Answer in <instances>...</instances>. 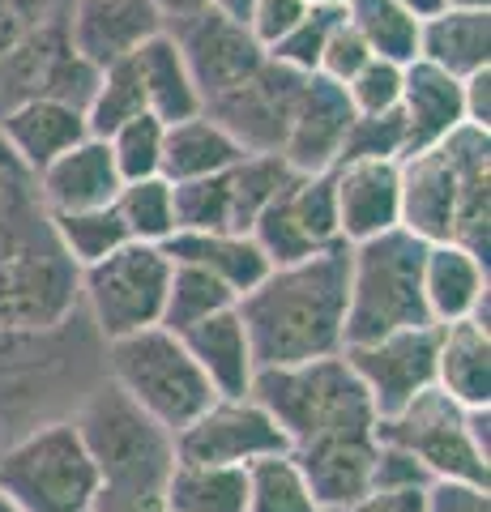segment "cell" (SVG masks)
Masks as SVG:
<instances>
[{
  "label": "cell",
  "mask_w": 491,
  "mask_h": 512,
  "mask_svg": "<svg viewBox=\"0 0 491 512\" xmlns=\"http://www.w3.org/2000/svg\"><path fill=\"white\" fill-rule=\"evenodd\" d=\"M423 495H427V487H410V491H380V487H372V491H363L359 500H351L338 512H423Z\"/></svg>",
  "instance_id": "obj_49"
},
{
  "label": "cell",
  "mask_w": 491,
  "mask_h": 512,
  "mask_svg": "<svg viewBox=\"0 0 491 512\" xmlns=\"http://www.w3.org/2000/svg\"><path fill=\"white\" fill-rule=\"evenodd\" d=\"M436 342H440L436 325H410L380 333L372 342L342 346L376 419H385V414L402 410L406 402H415L419 393L436 389Z\"/></svg>",
  "instance_id": "obj_13"
},
{
  "label": "cell",
  "mask_w": 491,
  "mask_h": 512,
  "mask_svg": "<svg viewBox=\"0 0 491 512\" xmlns=\"http://www.w3.org/2000/svg\"><path fill=\"white\" fill-rule=\"evenodd\" d=\"M107 342L77 308L43 329H0V440L73 419L107 380Z\"/></svg>",
  "instance_id": "obj_1"
},
{
  "label": "cell",
  "mask_w": 491,
  "mask_h": 512,
  "mask_svg": "<svg viewBox=\"0 0 491 512\" xmlns=\"http://www.w3.org/2000/svg\"><path fill=\"white\" fill-rule=\"evenodd\" d=\"M257 367L342 355L346 346V244L295 265H274L235 299Z\"/></svg>",
  "instance_id": "obj_2"
},
{
  "label": "cell",
  "mask_w": 491,
  "mask_h": 512,
  "mask_svg": "<svg viewBox=\"0 0 491 512\" xmlns=\"http://www.w3.org/2000/svg\"><path fill=\"white\" fill-rule=\"evenodd\" d=\"M0 512H22V508H18V504H13V500H9V495H0Z\"/></svg>",
  "instance_id": "obj_57"
},
{
  "label": "cell",
  "mask_w": 491,
  "mask_h": 512,
  "mask_svg": "<svg viewBox=\"0 0 491 512\" xmlns=\"http://www.w3.org/2000/svg\"><path fill=\"white\" fill-rule=\"evenodd\" d=\"M141 111H146V90H141L137 64L129 56L99 73V86H94L90 107H86V128H90V137H112L120 124L137 120Z\"/></svg>",
  "instance_id": "obj_38"
},
{
  "label": "cell",
  "mask_w": 491,
  "mask_h": 512,
  "mask_svg": "<svg viewBox=\"0 0 491 512\" xmlns=\"http://www.w3.org/2000/svg\"><path fill=\"white\" fill-rule=\"evenodd\" d=\"M163 30L167 22L150 0H73L69 9V47L99 73L129 60Z\"/></svg>",
  "instance_id": "obj_18"
},
{
  "label": "cell",
  "mask_w": 491,
  "mask_h": 512,
  "mask_svg": "<svg viewBox=\"0 0 491 512\" xmlns=\"http://www.w3.org/2000/svg\"><path fill=\"white\" fill-rule=\"evenodd\" d=\"M308 9H312L308 0H252L248 30H252V39H257L261 47H274Z\"/></svg>",
  "instance_id": "obj_47"
},
{
  "label": "cell",
  "mask_w": 491,
  "mask_h": 512,
  "mask_svg": "<svg viewBox=\"0 0 491 512\" xmlns=\"http://www.w3.org/2000/svg\"><path fill=\"white\" fill-rule=\"evenodd\" d=\"M167 30H171V39L180 43L188 73H193V82L201 90V103H214L218 94L248 82L269 60L265 47L252 39V30L235 18H223L218 9H205L197 18L176 22Z\"/></svg>",
  "instance_id": "obj_16"
},
{
  "label": "cell",
  "mask_w": 491,
  "mask_h": 512,
  "mask_svg": "<svg viewBox=\"0 0 491 512\" xmlns=\"http://www.w3.org/2000/svg\"><path fill=\"white\" fill-rule=\"evenodd\" d=\"M0 444H5V440H0Z\"/></svg>",
  "instance_id": "obj_59"
},
{
  "label": "cell",
  "mask_w": 491,
  "mask_h": 512,
  "mask_svg": "<svg viewBox=\"0 0 491 512\" xmlns=\"http://www.w3.org/2000/svg\"><path fill=\"white\" fill-rule=\"evenodd\" d=\"M52 222V235L60 252L69 256L77 269H86L103 256H112L120 244H129V231L116 214V205H103V210H77V214H47Z\"/></svg>",
  "instance_id": "obj_37"
},
{
  "label": "cell",
  "mask_w": 491,
  "mask_h": 512,
  "mask_svg": "<svg viewBox=\"0 0 491 512\" xmlns=\"http://www.w3.org/2000/svg\"><path fill=\"white\" fill-rule=\"evenodd\" d=\"M398 5L410 13V18L427 22V18H436V13H445V9H449V0H398Z\"/></svg>",
  "instance_id": "obj_53"
},
{
  "label": "cell",
  "mask_w": 491,
  "mask_h": 512,
  "mask_svg": "<svg viewBox=\"0 0 491 512\" xmlns=\"http://www.w3.org/2000/svg\"><path fill=\"white\" fill-rule=\"evenodd\" d=\"M171 256L163 244L129 239L112 256L77 269V308L103 342L154 329L163 320Z\"/></svg>",
  "instance_id": "obj_8"
},
{
  "label": "cell",
  "mask_w": 491,
  "mask_h": 512,
  "mask_svg": "<svg viewBox=\"0 0 491 512\" xmlns=\"http://www.w3.org/2000/svg\"><path fill=\"white\" fill-rule=\"evenodd\" d=\"M180 338L218 397H244L252 389L257 355H252V338H248V329H244V320L235 308L201 320L193 329H184Z\"/></svg>",
  "instance_id": "obj_25"
},
{
  "label": "cell",
  "mask_w": 491,
  "mask_h": 512,
  "mask_svg": "<svg viewBox=\"0 0 491 512\" xmlns=\"http://www.w3.org/2000/svg\"><path fill=\"white\" fill-rule=\"evenodd\" d=\"M163 248L176 265H193L218 278L227 291H235V299L248 295L269 274V261L244 231H176Z\"/></svg>",
  "instance_id": "obj_26"
},
{
  "label": "cell",
  "mask_w": 491,
  "mask_h": 512,
  "mask_svg": "<svg viewBox=\"0 0 491 512\" xmlns=\"http://www.w3.org/2000/svg\"><path fill=\"white\" fill-rule=\"evenodd\" d=\"M94 512H107V508H94Z\"/></svg>",
  "instance_id": "obj_58"
},
{
  "label": "cell",
  "mask_w": 491,
  "mask_h": 512,
  "mask_svg": "<svg viewBox=\"0 0 491 512\" xmlns=\"http://www.w3.org/2000/svg\"><path fill=\"white\" fill-rule=\"evenodd\" d=\"M112 205H116L129 239H141V244H167V239L176 235V188H171V180H163V175L124 180Z\"/></svg>",
  "instance_id": "obj_34"
},
{
  "label": "cell",
  "mask_w": 491,
  "mask_h": 512,
  "mask_svg": "<svg viewBox=\"0 0 491 512\" xmlns=\"http://www.w3.org/2000/svg\"><path fill=\"white\" fill-rule=\"evenodd\" d=\"M372 487L380 491H410V487H432V474H427L415 457L398 444H376V466H372ZM368 487V491H372Z\"/></svg>",
  "instance_id": "obj_46"
},
{
  "label": "cell",
  "mask_w": 491,
  "mask_h": 512,
  "mask_svg": "<svg viewBox=\"0 0 491 512\" xmlns=\"http://www.w3.org/2000/svg\"><path fill=\"white\" fill-rule=\"evenodd\" d=\"M312 9H346V0H308Z\"/></svg>",
  "instance_id": "obj_56"
},
{
  "label": "cell",
  "mask_w": 491,
  "mask_h": 512,
  "mask_svg": "<svg viewBox=\"0 0 491 512\" xmlns=\"http://www.w3.org/2000/svg\"><path fill=\"white\" fill-rule=\"evenodd\" d=\"M291 167L282 163V154H244L235 167H227V192H231V231H252L269 205L278 201V192L291 184Z\"/></svg>",
  "instance_id": "obj_33"
},
{
  "label": "cell",
  "mask_w": 491,
  "mask_h": 512,
  "mask_svg": "<svg viewBox=\"0 0 491 512\" xmlns=\"http://www.w3.org/2000/svg\"><path fill=\"white\" fill-rule=\"evenodd\" d=\"M244 154L248 150L210 116V111H197V116H188V120L167 124V133H163V167H158V175L171 180V184L205 180V175H218V171L235 167Z\"/></svg>",
  "instance_id": "obj_28"
},
{
  "label": "cell",
  "mask_w": 491,
  "mask_h": 512,
  "mask_svg": "<svg viewBox=\"0 0 491 512\" xmlns=\"http://www.w3.org/2000/svg\"><path fill=\"white\" fill-rule=\"evenodd\" d=\"M419 60L457 82L491 69V9H445L419 22Z\"/></svg>",
  "instance_id": "obj_29"
},
{
  "label": "cell",
  "mask_w": 491,
  "mask_h": 512,
  "mask_svg": "<svg viewBox=\"0 0 491 512\" xmlns=\"http://www.w3.org/2000/svg\"><path fill=\"white\" fill-rule=\"evenodd\" d=\"M299 90H304V73H291L274 60H265L248 82L218 94L214 103H205V111H210L248 154H278Z\"/></svg>",
  "instance_id": "obj_15"
},
{
  "label": "cell",
  "mask_w": 491,
  "mask_h": 512,
  "mask_svg": "<svg viewBox=\"0 0 491 512\" xmlns=\"http://www.w3.org/2000/svg\"><path fill=\"white\" fill-rule=\"evenodd\" d=\"M376 427L372 431H342V436H321L291 448L299 474L308 478L312 500L325 512H338L351 500H359L372 487L376 466Z\"/></svg>",
  "instance_id": "obj_20"
},
{
  "label": "cell",
  "mask_w": 491,
  "mask_h": 512,
  "mask_svg": "<svg viewBox=\"0 0 491 512\" xmlns=\"http://www.w3.org/2000/svg\"><path fill=\"white\" fill-rule=\"evenodd\" d=\"M346 22L359 30L372 56L393 64L419 60V18H410L398 0H346Z\"/></svg>",
  "instance_id": "obj_32"
},
{
  "label": "cell",
  "mask_w": 491,
  "mask_h": 512,
  "mask_svg": "<svg viewBox=\"0 0 491 512\" xmlns=\"http://www.w3.org/2000/svg\"><path fill=\"white\" fill-rule=\"evenodd\" d=\"M368 158H393V163L406 158V128H402L398 111L351 120V133H346V141H342L338 163H368Z\"/></svg>",
  "instance_id": "obj_43"
},
{
  "label": "cell",
  "mask_w": 491,
  "mask_h": 512,
  "mask_svg": "<svg viewBox=\"0 0 491 512\" xmlns=\"http://www.w3.org/2000/svg\"><path fill=\"white\" fill-rule=\"evenodd\" d=\"M342 18H346V9H308L274 47H265V56L274 64H282V69L312 77L321 69V52H325V43L338 30Z\"/></svg>",
  "instance_id": "obj_39"
},
{
  "label": "cell",
  "mask_w": 491,
  "mask_h": 512,
  "mask_svg": "<svg viewBox=\"0 0 491 512\" xmlns=\"http://www.w3.org/2000/svg\"><path fill=\"white\" fill-rule=\"evenodd\" d=\"M269 410V419L287 436V453L308 440L342 436V431H372L376 410L363 393L346 355H325L308 363L257 367L248 389Z\"/></svg>",
  "instance_id": "obj_4"
},
{
  "label": "cell",
  "mask_w": 491,
  "mask_h": 512,
  "mask_svg": "<svg viewBox=\"0 0 491 512\" xmlns=\"http://www.w3.org/2000/svg\"><path fill=\"white\" fill-rule=\"evenodd\" d=\"M73 0H0V64L18 47L69 26Z\"/></svg>",
  "instance_id": "obj_40"
},
{
  "label": "cell",
  "mask_w": 491,
  "mask_h": 512,
  "mask_svg": "<svg viewBox=\"0 0 491 512\" xmlns=\"http://www.w3.org/2000/svg\"><path fill=\"white\" fill-rule=\"evenodd\" d=\"M103 363H107V380L133 406L146 410L158 427H167L171 436L184 431L218 397L197 367V359L188 355L184 338L163 325L107 342Z\"/></svg>",
  "instance_id": "obj_6"
},
{
  "label": "cell",
  "mask_w": 491,
  "mask_h": 512,
  "mask_svg": "<svg viewBox=\"0 0 491 512\" xmlns=\"http://www.w3.org/2000/svg\"><path fill=\"white\" fill-rule=\"evenodd\" d=\"M163 133H167V124L158 116H150V111H141L137 120L120 124L112 137H103L124 180L158 175V167H163Z\"/></svg>",
  "instance_id": "obj_41"
},
{
  "label": "cell",
  "mask_w": 491,
  "mask_h": 512,
  "mask_svg": "<svg viewBox=\"0 0 491 512\" xmlns=\"http://www.w3.org/2000/svg\"><path fill=\"white\" fill-rule=\"evenodd\" d=\"M35 188V175H30L18 158H13L5 150V141H0V210L13 201V197H22V192Z\"/></svg>",
  "instance_id": "obj_51"
},
{
  "label": "cell",
  "mask_w": 491,
  "mask_h": 512,
  "mask_svg": "<svg viewBox=\"0 0 491 512\" xmlns=\"http://www.w3.org/2000/svg\"><path fill=\"white\" fill-rule=\"evenodd\" d=\"M274 453H287V436L252 393L214 397L193 423L176 431V457L201 466H252Z\"/></svg>",
  "instance_id": "obj_14"
},
{
  "label": "cell",
  "mask_w": 491,
  "mask_h": 512,
  "mask_svg": "<svg viewBox=\"0 0 491 512\" xmlns=\"http://www.w3.org/2000/svg\"><path fill=\"white\" fill-rule=\"evenodd\" d=\"M73 427L99 470V504L107 512H163V487L176 466V436L133 406L112 380L94 384L73 410Z\"/></svg>",
  "instance_id": "obj_3"
},
{
  "label": "cell",
  "mask_w": 491,
  "mask_h": 512,
  "mask_svg": "<svg viewBox=\"0 0 491 512\" xmlns=\"http://www.w3.org/2000/svg\"><path fill=\"white\" fill-rule=\"evenodd\" d=\"M436 329V389H445L462 406H491V325L453 320Z\"/></svg>",
  "instance_id": "obj_27"
},
{
  "label": "cell",
  "mask_w": 491,
  "mask_h": 512,
  "mask_svg": "<svg viewBox=\"0 0 491 512\" xmlns=\"http://www.w3.org/2000/svg\"><path fill=\"white\" fill-rule=\"evenodd\" d=\"M423 512H491V487L436 478L423 495Z\"/></svg>",
  "instance_id": "obj_48"
},
{
  "label": "cell",
  "mask_w": 491,
  "mask_h": 512,
  "mask_svg": "<svg viewBox=\"0 0 491 512\" xmlns=\"http://www.w3.org/2000/svg\"><path fill=\"white\" fill-rule=\"evenodd\" d=\"M491 282L487 265L457 244H427L423 252V308L432 325L453 320H487ZM491 325V320H487Z\"/></svg>",
  "instance_id": "obj_23"
},
{
  "label": "cell",
  "mask_w": 491,
  "mask_h": 512,
  "mask_svg": "<svg viewBox=\"0 0 491 512\" xmlns=\"http://www.w3.org/2000/svg\"><path fill=\"white\" fill-rule=\"evenodd\" d=\"M235 308V291H227L218 278L201 274L193 265H176L171 261V282H167V299H163V320L158 325L171 329V333H184L210 320L218 312Z\"/></svg>",
  "instance_id": "obj_36"
},
{
  "label": "cell",
  "mask_w": 491,
  "mask_h": 512,
  "mask_svg": "<svg viewBox=\"0 0 491 512\" xmlns=\"http://www.w3.org/2000/svg\"><path fill=\"white\" fill-rule=\"evenodd\" d=\"M462 111H466V124L491 128V69L462 77Z\"/></svg>",
  "instance_id": "obj_50"
},
{
  "label": "cell",
  "mask_w": 491,
  "mask_h": 512,
  "mask_svg": "<svg viewBox=\"0 0 491 512\" xmlns=\"http://www.w3.org/2000/svg\"><path fill=\"white\" fill-rule=\"evenodd\" d=\"M82 137H90L86 111H77L69 103L35 94V99H18L0 107V141L30 175H39L52 158L73 150Z\"/></svg>",
  "instance_id": "obj_22"
},
{
  "label": "cell",
  "mask_w": 491,
  "mask_h": 512,
  "mask_svg": "<svg viewBox=\"0 0 491 512\" xmlns=\"http://www.w3.org/2000/svg\"><path fill=\"white\" fill-rule=\"evenodd\" d=\"M124 175L116 167L103 137H82L73 150L52 158L35 175V192L47 214H77V210H103L116 201Z\"/></svg>",
  "instance_id": "obj_21"
},
{
  "label": "cell",
  "mask_w": 491,
  "mask_h": 512,
  "mask_svg": "<svg viewBox=\"0 0 491 512\" xmlns=\"http://www.w3.org/2000/svg\"><path fill=\"white\" fill-rule=\"evenodd\" d=\"M491 167V128L462 124L440 146L406 154L402 171V231H410L423 244H445L453 235L457 197L470 171Z\"/></svg>",
  "instance_id": "obj_9"
},
{
  "label": "cell",
  "mask_w": 491,
  "mask_h": 512,
  "mask_svg": "<svg viewBox=\"0 0 491 512\" xmlns=\"http://www.w3.org/2000/svg\"><path fill=\"white\" fill-rule=\"evenodd\" d=\"M99 470L73 419L43 423L0 444V495L22 512H94Z\"/></svg>",
  "instance_id": "obj_7"
},
{
  "label": "cell",
  "mask_w": 491,
  "mask_h": 512,
  "mask_svg": "<svg viewBox=\"0 0 491 512\" xmlns=\"http://www.w3.org/2000/svg\"><path fill=\"white\" fill-rule=\"evenodd\" d=\"M329 175H334L342 244H363V239L402 227V171L393 158L338 163Z\"/></svg>",
  "instance_id": "obj_19"
},
{
  "label": "cell",
  "mask_w": 491,
  "mask_h": 512,
  "mask_svg": "<svg viewBox=\"0 0 491 512\" xmlns=\"http://www.w3.org/2000/svg\"><path fill=\"white\" fill-rule=\"evenodd\" d=\"M449 9H491V0H449Z\"/></svg>",
  "instance_id": "obj_55"
},
{
  "label": "cell",
  "mask_w": 491,
  "mask_h": 512,
  "mask_svg": "<svg viewBox=\"0 0 491 512\" xmlns=\"http://www.w3.org/2000/svg\"><path fill=\"white\" fill-rule=\"evenodd\" d=\"M402 73L406 64H393V60H380L372 56L363 69L346 82V99H351L355 116H385V111H398L402 99Z\"/></svg>",
  "instance_id": "obj_44"
},
{
  "label": "cell",
  "mask_w": 491,
  "mask_h": 512,
  "mask_svg": "<svg viewBox=\"0 0 491 512\" xmlns=\"http://www.w3.org/2000/svg\"><path fill=\"white\" fill-rule=\"evenodd\" d=\"M462 402H453L445 389H427L402 410L376 419V440L406 448L419 466L436 478H453V483H483L491 487V457H483L470 440Z\"/></svg>",
  "instance_id": "obj_10"
},
{
  "label": "cell",
  "mask_w": 491,
  "mask_h": 512,
  "mask_svg": "<svg viewBox=\"0 0 491 512\" xmlns=\"http://www.w3.org/2000/svg\"><path fill=\"white\" fill-rule=\"evenodd\" d=\"M372 60V52H368V43L359 39V30L351 26V22H338V30L329 35V43H325V52H321V77H329V82H338V86H346L351 77L363 69V64Z\"/></svg>",
  "instance_id": "obj_45"
},
{
  "label": "cell",
  "mask_w": 491,
  "mask_h": 512,
  "mask_svg": "<svg viewBox=\"0 0 491 512\" xmlns=\"http://www.w3.org/2000/svg\"><path fill=\"white\" fill-rule=\"evenodd\" d=\"M244 495V466H201L176 457L163 487V512H244Z\"/></svg>",
  "instance_id": "obj_31"
},
{
  "label": "cell",
  "mask_w": 491,
  "mask_h": 512,
  "mask_svg": "<svg viewBox=\"0 0 491 512\" xmlns=\"http://www.w3.org/2000/svg\"><path fill=\"white\" fill-rule=\"evenodd\" d=\"M77 312V265L60 252L52 222L0 252V329H43Z\"/></svg>",
  "instance_id": "obj_11"
},
{
  "label": "cell",
  "mask_w": 491,
  "mask_h": 512,
  "mask_svg": "<svg viewBox=\"0 0 491 512\" xmlns=\"http://www.w3.org/2000/svg\"><path fill=\"white\" fill-rule=\"evenodd\" d=\"M133 64H137V77H141V90H146V111L158 116L163 124H176V120H188L205 111L201 103V90L193 82L184 64V52L180 43L171 39V30L154 35L150 43H141L133 52Z\"/></svg>",
  "instance_id": "obj_30"
},
{
  "label": "cell",
  "mask_w": 491,
  "mask_h": 512,
  "mask_svg": "<svg viewBox=\"0 0 491 512\" xmlns=\"http://www.w3.org/2000/svg\"><path fill=\"white\" fill-rule=\"evenodd\" d=\"M252 244L274 265H295L308 256L338 248V205H334V175H291V184L278 192V201L252 222Z\"/></svg>",
  "instance_id": "obj_12"
},
{
  "label": "cell",
  "mask_w": 491,
  "mask_h": 512,
  "mask_svg": "<svg viewBox=\"0 0 491 512\" xmlns=\"http://www.w3.org/2000/svg\"><path fill=\"white\" fill-rule=\"evenodd\" d=\"M355 107L346 99V90L329 77L312 73L304 77V90L295 99L287 137H282V163H287L295 175H321L334 171L342 158V141L351 133Z\"/></svg>",
  "instance_id": "obj_17"
},
{
  "label": "cell",
  "mask_w": 491,
  "mask_h": 512,
  "mask_svg": "<svg viewBox=\"0 0 491 512\" xmlns=\"http://www.w3.org/2000/svg\"><path fill=\"white\" fill-rule=\"evenodd\" d=\"M398 116L406 128V154L440 146L449 133H457V128L466 124L462 82L449 73H440L436 64H427V60H410L406 73H402Z\"/></svg>",
  "instance_id": "obj_24"
},
{
  "label": "cell",
  "mask_w": 491,
  "mask_h": 512,
  "mask_svg": "<svg viewBox=\"0 0 491 512\" xmlns=\"http://www.w3.org/2000/svg\"><path fill=\"white\" fill-rule=\"evenodd\" d=\"M150 5L158 9V18L167 26H176V22H188V18H197V13H205L210 0H150Z\"/></svg>",
  "instance_id": "obj_52"
},
{
  "label": "cell",
  "mask_w": 491,
  "mask_h": 512,
  "mask_svg": "<svg viewBox=\"0 0 491 512\" xmlns=\"http://www.w3.org/2000/svg\"><path fill=\"white\" fill-rule=\"evenodd\" d=\"M171 188H176V231H231L227 171Z\"/></svg>",
  "instance_id": "obj_42"
},
{
  "label": "cell",
  "mask_w": 491,
  "mask_h": 512,
  "mask_svg": "<svg viewBox=\"0 0 491 512\" xmlns=\"http://www.w3.org/2000/svg\"><path fill=\"white\" fill-rule=\"evenodd\" d=\"M248 474V495H244V512H325L312 500L308 478L299 474L291 453H274L244 466Z\"/></svg>",
  "instance_id": "obj_35"
},
{
  "label": "cell",
  "mask_w": 491,
  "mask_h": 512,
  "mask_svg": "<svg viewBox=\"0 0 491 512\" xmlns=\"http://www.w3.org/2000/svg\"><path fill=\"white\" fill-rule=\"evenodd\" d=\"M210 9H218L223 18H235V22H244V26H248V9H252V0H210Z\"/></svg>",
  "instance_id": "obj_54"
},
{
  "label": "cell",
  "mask_w": 491,
  "mask_h": 512,
  "mask_svg": "<svg viewBox=\"0 0 491 512\" xmlns=\"http://www.w3.org/2000/svg\"><path fill=\"white\" fill-rule=\"evenodd\" d=\"M423 252V239L402 227L346 244V346L432 325L423 308Z\"/></svg>",
  "instance_id": "obj_5"
}]
</instances>
